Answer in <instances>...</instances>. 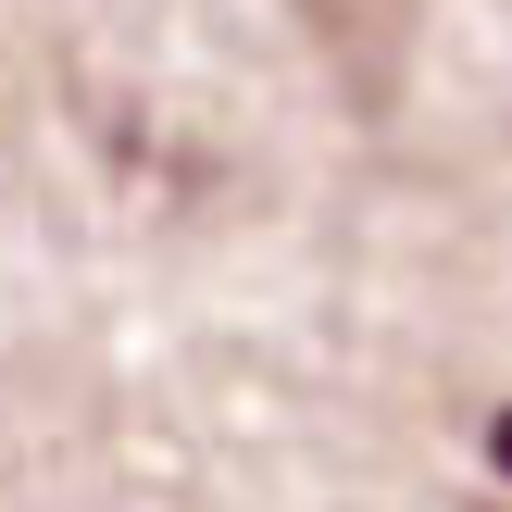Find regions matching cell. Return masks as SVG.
Segmentation results:
<instances>
[{
	"instance_id": "6da1fadb",
	"label": "cell",
	"mask_w": 512,
	"mask_h": 512,
	"mask_svg": "<svg viewBox=\"0 0 512 512\" xmlns=\"http://www.w3.org/2000/svg\"><path fill=\"white\" fill-rule=\"evenodd\" d=\"M488 463H500V475H512V413H500V425H488Z\"/></svg>"
}]
</instances>
